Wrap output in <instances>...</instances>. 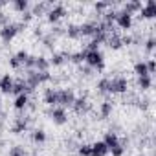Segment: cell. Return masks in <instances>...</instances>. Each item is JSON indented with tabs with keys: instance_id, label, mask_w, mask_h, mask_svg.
Returning a JSON list of instances; mask_svg holds the SVG:
<instances>
[{
	"instance_id": "cell-1",
	"label": "cell",
	"mask_w": 156,
	"mask_h": 156,
	"mask_svg": "<svg viewBox=\"0 0 156 156\" xmlns=\"http://www.w3.org/2000/svg\"><path fill=\"white\" fill-rule=\"evenodd\" d=\"M85 64L90 70L103 72L105 70V55L101 50H85Z\"/></svg>"
},
{
	"instance_id": "cell-2",
	"label": "cell",
	"mask_w": 156,
	"mask_h": 156,
	"mask_svg": "<svg viewBox=\"0 0 156 156\" xmlns=\"http://www.w3.org/2000/svg\"><path fill=\"white\" fill-rule=\"evenodd\" d=\"M129 90V79L125 75H114L108 77V94L110 96H121Z\"/></svg>"
},
{
	"instance_id": "cell-3",
	"label": "cell",
	"mask_w": 156,
	"mask_h": 156,
	"mask_svg": "<svg viewBox=\"0 0 156 156\" xmlns=\"http://www.w3.org/2000/svg\"><path fill=\"white\" fill-rule=\"evenodd\" d=\"M22 28H24L22 22H9V24L2 26V28H0V39H2V42L9 44V42L22 31Z\"/></svg>"
},
{
	"instance_id": "cell-4",
	"label": "cell",
	"mask_w": 156,
	"mask_h": 156,
	"mask_svg": "<svg viewBox=\"0 0 156 156\" xmlns=\"http://www.w3.org/2000/svg\"><path fill=\"white\" fill-rule=\"evenodd\" d=\"M114 24H116L119 30L129 31V30H132V26H134V17L129 15V13H125L123 9H121V11H116V20H114Z\"/></svg>"
},
{
	"instance_id": "cell-5",
	"label": "cell",
	"mask_w": 156,
	"mask_h": 156,
	"mask_svg": "<svg viewBox=\"0 0 156 156\" xmlns=\"http://www.w3.org/2000/svg\"><path fill=\"white\" fill-rule=\"evenodd\" d=\"M48 116H50V119L53 121V125H66L68 123V112H66V108H62V107H53V108H50L48 110Z\"/></svg>"
},
{
	"instance_id": "cell-6",
	"label": "cell",
	"mask_w": 156,
	"mask_h": 156,
	"mask_svg": "<svg viewBox=\"0 0 156 156\" xmlns=\"http://www.w3.org/2000/svg\"><path fill=\"white\" fill-rule=\"evenodd\" d=\"M64 15H66V8L62 4H53V6H50V9L46 13V20L50 24H57Z\"/></svg>"
},
{
	"instance_id": "cell-7",
	"label": "cell",
	"mask_w": 156,
	"mask_h": 156,
	"mask_svg": "<svg viewBox=\"0 0 156 156\" xmlns=\"http://www.w3.org/2000/svg\"><path fill=\"white\" fill-rule=\"evenodd\" d=\"M59 92V107L62 108H72L73 101H75V94L72 88H57Z\"/></svg>"
},
{
	"instance_id": "cell-8",
	"label": "cell",
	"mask_w": 156,
	"mask_h": 156,
	"mask_svg": "<svg viewBox=\"0 0 156 156\" xmlns=\"http://www.w3.org/2000/svg\"><path fill=\"white\" fill-rule=\"evenodd\" d=\"M140 17H141L143 20H152V19H156V2H154V0H147L145 4H141Z\"/></svg>"
},
{
	"instance_id": "cell-9",
	"label": "cell",
	"mask_w": 156,
	"mask_h": 156,
	"mask_svg": "<svg viewBox=\"0 0 156 156\" xmlns=\"http://www.w3.org/2000/svg\"><path fill=\"white\" fill-rule=\"evenodd\" d=\"M42 101H44L50 108L59 107V92H57V88H46L44 94H42Z\"/></svg>"
},
{
	"instance_id": "cell-10",
	"label": "cell",
	"mask_w": 156,
	"mask_h": 156,
	"mask_svg": "<svg viewBox=\"0 0 156 156\" xmlns=\"http://www.w3.org/2000/svg\"><path fill=\"white\" fill-rule=\"evenodd\" d=\"M13 85H15V79L9 75V73H4V75H0V92L9 96L11 90H13Z\"/></svg>"
},
{
	"instance_id": "cell-11",
	"label": "cell",
	"mask_w": 156,
	"mask_h": 156,
	"mask_svg": "<svg viewBox=\"0 0 156 156\" xmlns=\"http://www.w3.org/2000/svg\"><path fill=\"white\" fill-rule=\"evenodd\" d=\"M72 108H73L75 114H87V112L90 110V103H88V99H87L85 96H81V98H75Z\"/></svg>"
},
{
	"instance_id": "cell-12",
	"label": "cell",
	"mask_w": 156,
	"mask_h": 156,
	"mask_svg": "<svg viewBox=\"0 0 156 156\" xmlns=\"http://www.w3.org/2000/svg\"><path fill=\"white\" fill-rule=\"evenodd\" d=\"M101 141H103V143L107 145V149H108V151H110L112 147H116V145H119V143H121V140H119L118 132H114V130H107Z\"/></svg>"
},
{
	"instance_id": "cell-13",
	"label": "cell",
	"mask_w": 156,
	"mask_h": 156,
	"mask_svg": "<svg viewBox=\"0 0 156 156\" xmlns=\"http://www.w3.org/2000/svg\"><path fill=\"white\" fill-rule=\"evenodd\" d=\"M96 30H98V22H94V20H88V22L79 24V33H81V37H90V39H92V35L96 33Z\"/></svg>"
},
{
	"instance_id": "cell-14",
	"label": "cell",
	"mask_w": 156,
	"mask_h": 156,
	"mask_svg": "<svg viewBox=\"0 0 156 156\" xmlns=\"http://www.w3.org/2000/svg\"><path fill=\"white\" fill-rule=\"evenodd\" d=\"M26 130H28V118H24V116L15 118V121H13V125H11V132H13V134H22V132H26Z\"/></svg>"
},
{
	"instance_id": "cell-15",
	"label": "cell",
	"mask_w": 156,
	"mask_h": 156,
	"mask_svg": "<svg viewBox=\"0 0 156 156\" xmlns=\"http://www.w3.org/2000/svg\"><path fill=\"white\" fill-rule=\"evenodd\" d=\"M13 107H15V110L24 112V110L30 107V96H28V94H19V96H15Z\"/></svg>"
},
{
	"instance_id": "cell-16",
	"label": "cell",
	"mask_w": 156,
	"mask_h": 156,
	"mask_svg": "<svg viewBox=\"0 0 156 156\" xmlns=\"http://www.w3.org/2000/svg\"><path fill=\"white\" fill-rule=\"evenodd\" d=\"M112 110H114V103L110 101V99H105V101H101L99 103V119H107L110 114H112Z\"/></svg>"
},
{
	"instance_id": "cell-17",
	"label": "cell",
	"mask_w": 156,
	"mask_h": 156,
	"mask_svg": "<svg viewBox=\"0 0 156 156\" xmlns=\"http://www.w3.org/2000/svg\"><path fill=\"white\" fill-rule=\"evenodd\" d=\"M105 44L110 48V50H121L123 48V44H121V37L118 35V33H108V37H107V41H105Z\"/></svg>"
},
{
	"instance_id": "cell-18",
	"label": "cell",
	"mask_w": 156,
	"mask_h": 156,
	"mask_svg": "<svg viewBox=\"0 0 156 156\" xmlns=\"http://www.w3.org/2000/svg\"><path fill=\"white\" fill-rule=\"evenodd\" d=\"M136 87H138V90H141V92H147V90H151V87H152V75L136 77Z\"/></svg>"
},
{
	"instance_id": "cell-19",
	"label": "cell",
	"mask_w": 156,
	"mask_h": 156,
	"mask_svg": "<svg viewBox=\"0 0 156 156\" xmlns=\"http://www.w3.org/2000/svg\"><path fill=\"white\" fill-rule=\"evenodd\" d=\"M90 147H92L90 156H108V149L103 141H94V143H90Z\"/></svg>"
},
{
	"instance_id": "cell-20",
	"label": "cell",
	"mask_w": 156,
	"mask_h": 156,
	"mask_svg": "<svg viewBox=\"0 0 156 156\" xmlns=\"http://www.w3.org/2000/svg\"><path fill=\"white\" fill-rule=\"evenodd\" d=\"M140 9H141V2H140V0H130V2L123 4V11L129 13V15H132V17L136 13H140Z\"/></svg>"
},
{
	"instance_id": "cell-21",
	"label": "cell",
	"mask_w": 156,
	"mask_h": 156,
	"mask_svg": "<svg viewBox=\"0 0 156 156\" xmlns=\"http://www.w3.org/2000/svg\"><path fill=\"white\" fill-rule=\"evenodd\" d=\"M50 68V62L44 55H35V64H33V70L35 72H48Z\"/></svg>"
},
{
	"instance_id": "cell-22",
	"label": "cell",
	"mask_w": 156,
	"mask_h": 156,
	"mask_svg": "<svg viewBox=\"0 0 156 156\" xmlns=\"http://www.w3.org/2000/svg\"><path fill=\"white\" fill-rule=\"evenodd\" d=\"M48 9H50V4H48V2H39V4H35L30 11H31L33 17H41V15H46Z\"/></svg>"
},
{
	"instance_id": "cell-23",
	"label": "cell",
	"mask_w": 156,
	"mask_h": 156,
	"mask_svg": "<svg viewBox=\"0 0 156 156\" xmlns=\"http://www.w3.org/2000/svg\"><path fill=\"white\" fill-rule=\"evenodd\" d=\"M66 61H68V55L66 53H51V57L48 59L50 66H62Z\"/></svg>"
},
{
	"instance_id": "cell-24",
	"label": "cell",
	"mask_w": 156,
	"mask_h": 156,
	"mask_svg": "<svg viewBox=\"0 0 156 156\" xmlns=\"http://www.w3.org/2000/svg\"><path fill=\"white\" fill-rule=\"evenodd\" d=\"M64 30H66L64 33H66V37H68V39H73V41L81 39V33H79V24H68Z\"/></svg>"
},
{
	"instance_id": "cell-25",
	"label": "cell",
	"mask_w": 156,
	"mask_h": 156,
	"mask_svg": "<svg viewBox=\"0 0 156 156\" xmlns=\"http://www.w3.org/2000/svg\"><path fill=\"white\" fill-rule=\"evenodd\" d=\"M132 72H134V75H136V77H143V75H149L145 61H136V62H134V66H132Z\"/></svg>"
},
{
	"instance_id": "cell-26",
	"label": "cell",
	"mask_w": 156,
	"mask_h": 156,
	"mask_svg": "<svg viewBox=\"0 0 156 156\" xmlns=\"http://www.w3.org/2000/svg\"><path fill=\"white\" fill-rule=\"evenodd\" d=\"M48 140V136H46V130L44 129H35V130H31V141L33 143H44Z\"/></svg>"
},
{
	"instance_id": "cell-27",
	"label": "cell",
	"mask_w": 156,
	"mask_h": 156,
	"mask_svg": "<svg viewBox=\"0 0 156 156\" xmlns=\"http://www.w3.org/2000/svg\"><path fill=\"white\" fill-rule=\"evenodd\" d=\"M11 8L22 15L24 11L30 9V2H28V0H13V2H11Z\"/></svg>"
},
{
	"instance_id": "cell-28",
	"label": "cell",
	"mask_w": 156,
	"mask_h": 156,
	"mask_svg": "<svg viewBox=\"0 0 156 156\" xmlns=\"http://www.w3.org/2000/svg\"><path fill=\"white\" fill-rule=\"evenodd\" d=\"M26 90H28L26 81H24V79H17V81H15V85H13L11 94H13V96H19V94H26Z\"/></svg>"
},
{
	"instance_id": "cell-29",
	"label": "cell",
	"mask_w": 156,
	"mask_h": 156,
	"mask_svg": "<svg viewBox=\"0 0 156 156\" xmlns=\"http://www.w3.org/2000/svg\"><path fill=\"white\" fill-rule=\"evenodd\" d=\"M68 61H72L73 64H83V62H85V50L68 53Z\"/></svg>"
},
{
	"instance_id": "cell-30",
	"label": "cell",
	"mask_w": 156,
	"mask_h": 156,
	"mask_svg": "<svg viewBox=\"0 0 156 156\" xmlns=\"http://www.w3.org/2000/svg\"><path fill=\"white\" fill-rule=\"evenodd\" d=\"M96 88H98L99 94H108V77H101L96 83Z\"/></svg>"
},
{
	"instance_id": "cell-31",
	"label": "cell",
	"mask_w": 156,
	"mask_h": 156,
	"mask_svg": "<svg viewBox=\"0 0 156 156\" xmlns=\"http://www.w3.org/2000/svg\"><path fill=\"white\" fill-rule=\"evenodd\" d=\"M90 152H92L90 143H79L77 145V154L79 156H90Z\"/></svg>"
},
{
	"instance_id": "cell-32",
	"label": "cell",
	"mask_w": 156,
	"mask_h": 156,
	"mask_svg": "<svg viewBox=\"0 0 156 156\" xmlns=\"http://www.w3.org/2000/svg\"><path fill=\"white\" fill-rule=\"evenodd\" d=\"M143 48H145V51L151 55L152 51H154V48H156V39L154 37H149L147 41H145V44H143Z\"/></svg>"
},
{
	"instance_id": "cell-33",
	"label": "cell",
	"mask_w": 156,
	"mask_h": 156,
	"mask_svg": "<svg viewBox=\"0 0 156 156\" xmlns=\"http://www.w3.org/2000/svg\"><path fill=\"white\" fill-rule=\"evenodd\" d=\"M94 9L98 11V15H103L107 9H110V4L108 2H96L94 4Z\"/></svg>"
},
{
	"instance_id": "cell-34",
	"label": "cell",
	"mask_w": 156,
	"mask_h": 156,
	"mask_svg": "<svg viewBox=\"0 0 156 156\" xmlns=\"http://www.w3.org/2000/svg\"><path fill=\"white\" fill-rule=\"evenodd\" d=\"M108 154H112V156H123V154H125V145H123V143H119V145L112 147V149L108 151Z\"/></svg>"
},
{
	"instance_id": "cell-35",
	"label": "cell",
	"mask_w": 156,
	"mask_h": 156,
	"mask_svg": "<svg viewBox=\"0 0 156 156\" xmlns=\"http://www.w3.org/2000/svg\"><path fill=\"white\" fill-rule=\"evenodd\" d=\"M28 57H30V53H28L26 50H19V51L15 53V59H17L22 66H24V62H26V59H28Z\"/></svg>"
},
{
	"instance_id": "cell-36",
	"label": "cell",
	"mask_w": 156,
	"mask_h": 156,
	"mask_svg": "<svg viewBox=\"0 0 156 156\" xmlns=\"http://www.w3.org/2000/svg\"><path fill=\"white\" fill-rule=\"evenodd\" d=\"M42 44H44L46 48L53 50V44H55V35H46V37H42Z\"/></svg>"
},
{
	"instance_id": "cell-37",
	"label": "cell",
	"mask_w": 156,
	"mask_h": 156,
	"mask_svg": "<svg viewBox=\"0 0 156 156\" xmlns=\"http://www.w3.org/2000/svg\"><path fill=\"white\" fill-rule=\"evenodd\" d=\"M145 64H147V72H149V75H152V73L156 72V61H154L152 57H149V59L145 61Z\"/></svg>"
},
{
	"instance_id": "cell-38",
	"label": "cell",
	"mask_w": 156,
	"mask_h": 156,
	"mask_svg": "<svg viewBox=\"0 0 156 156\" xmlns=\"http://www.w3.org/2000/svg\"><path fill=\"white\" fill-rule=\"evenodd\" d=\"M9 156H26V152H24L22 147H13V149L9 151Z\"/></svg>"
},
{
	"instance_id": "cell-39",
	"label": "cell",
	"mask_w": 156,
	"mask_h": 156,
	"mask_svg": "<svg viewBox=\"0 0 156 156\" xmlns=\"http://www.w3.org/2000/svg\"><path fill=\"white\" fill-rule=\"evenodd\" d=\"M9 22H11V20H9V15L4 13V11H0V28L6 26V24H9Z\"/></svg>"
},
{
	"instance_id": "cell-40",
	"label": "cell",
	"mask_w": 156,
	"mask_h": 156,
	"mask_svg": "<svg viewBox=\"0 0 156 156\" xmlns=\"http://www.w3.org/2000/svg\"><path fill=\"white\" fill-rule=\"evenodd\" d=\"M9 66H11L13 70H19V68H22V64H20V62L15 59V55H11V57H9Z\"/></svg>"
},
{
	"instance_id": "cell-41",
	"label": "cell",
	"mask_w": 156,
	"mask_h": 156,
	"mask_svg": "<svg viewBox=\"0 0 156 156\" xmlns=\"http://www.w3.org/2000/svg\"><path fill=\"white\" fill-rule=\"evenodd\" d=\"M132 42H134V39H132L130 35H123V37H121V44H123V46H130Z\"/></svg>"
},
{
	"instance_id": "cell-42",
	"label": "cell",
	"mask_w": 156,
	"mask_h": 156,
	"mask_svg": "<svg viewBox=\"0 0 156 156\" xmlns=\"http://www.w3.org/2000/svg\"><path fill=\"white\" fill-rule=\"evenodd\" d=\"M31 19H33V15H31V11H30V9L22 13V22H24V24H26V22H30Z\"/></svg>"
},
{
	"instance_id": "cell-43",
	"label": "cell",
	"mask_w": 156,
	"mask_h": 156,
	"mask_svg": "<svg viewBox=\"0 0 156 156\" xmlns=\"http://www.w3.org/2000/svg\"><path fill=\"white\" fill-rule=\"evenodd\" d=\"M79 72H81L83 75H90V72H92V70H90L88 66H87V68H83V66H81V68H79Z\"/></svg>"
},
{
	"instance_id": "cell-44",
	"label": "cell",
	"mask_w": 156,
	"mask_h": 156,
	"mask_svg": "<svg viewBox=\"0 0 156 156\" xmlns=\"http://www.w3.org/2000/svg\"><path fill=\"white\" fill-rule=\"evenodd\" d=\"M4 6H8V2H4V0H0V8H4Z\"/></svg>"
},
{
	"instance_id": "cell-45",
	"label": "cell",
	"mask_w": 156,
	"mask_h": 156,
	"mask_svg": "<svg viewBox=\"0 0 156 156\" xmlns=\"http://www.w3.org/2000/svg\"><path fill=\"white\" fill-rule=\"evenodd\" d=\"M0 116H2V98H0Z\"/></svg>"
}]
</instances>
